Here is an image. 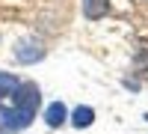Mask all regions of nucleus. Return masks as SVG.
Returning <instances> with one entry per match:
<instances>
[{
  "label": "nucleus",
  "mask_w": 148,
  "mask_h": 134,
  "mask_svg": "<svg viewBox=\"0 0 148 134\" xmlns=\"http://www.w3.org/2000/svg\"><path fill=\"white\" fill-rule=\"evenodd\" d=\"M145 119H148V113H145Z\"/></svg>",
  "instance_id": "6e6552de"
},
{
  "label": "nucleus",
  "mask_w": 148,
  "mask_h": 134,
  "mask_svg": "<svg viewBox=\"0 0 148 134\" xmlns=\"http://www.w3.org/2000/svg\"><path fill=\"white\" fill-rule=\"evenodd\" d=\"M107 9H110V0H83V15L89 18V21L104 18Z\"/></svg>",
  "instance_id": "20e7f679"
},
{
  "label": "nucleus",
  "mask_w": 148,
  "mask_h": 134,
  "mask_svg": "<svg viewBox=\"0 0 148 134\" xmlns=\"http://www.w3.org/2000/svg\"><path fill=\"white\" fill-rule=\"evenodd\" d=\"M95 122V110L92 107H77V110L71 113V125L74 128H89Z\"/></svg>",
  "instance_id": "39448f33"
},
{
  "label": "nucleus",
  "mask_w": 148,
  "mask_h": 134,
  "mask_svg": "<svg viewBox=\"0 0 148 134\" xmlns=\"http://www.w3.org/2000/svg\"><path fill=\"white\" fill-rule=\"evenodd\" d=\"M18 78L15 75H6V72H0V101H3L6 99V95H12V92H15L18 90Z\"/></svg>",
  "instance_id": "0eeeda50"
},
{
  "label": "nucleus",
  "mask_w": 148,
  "mask_h": 134,
  "mask_svg": "<svg viewBox=\"0 0 148 134\" xmlns=\"http://www.w3.org/2000/svg\"><path fill=\"white\" fill-rule=\"evenodd\" d=\"M42 104V92L36 83H18V90L12 92V110L6 113V131H21L30 125V119L36 116Z\"/></svg>",
  "instance_id": "f257e3e1"
},
{
  "label": "nucleus",
  "mask_w": 148,
  "mask_h": 134,
  "mask_svg": "<svg viewBox=\"0 0 148 134\" xmlns=\"http://www.w3.org/2000/svg\"><path fill=\"white\" fill-rule=\"evenodd\" d=\"M133 69H136V75L148 81V42L136 48V57H133Z\"/></svg>",
  "instance_id": "423d86ee"
},
{
  "label": "nucleus",
  "mask_w": 148,
  "mask_h": 134,
  "mask_svg": "<svg viewBox=\"0 0 148 134\" xmlns=\"http://www.w3.org/2000/svg\"><path fill=\"white\" fill-rule=\"evenodd\" d=\"M45 119H47V125L51 128H59L68 119V110H65V104L62 101H53V104H47V110H45Z\"/></svg>",
  "instance_id": "7ed1b4c3"
},
{
  "label": "nucleus",
  "mask_w": 148,
  "mask_h": 134,
  "mask_svg": "<svg viewBox=\"0 0 148 134\" xmlns=\"http://www.w3.org/2000/svg\"><path fill=\"white\" fill-rule=\"evenodd\" d=\"M0 128H3V125H0Z\"/></svg>",
  "instance_id": "1a4fd4ad"
},
{
  "label": "nucleus",
  "mask_w": 148,
  "mask_h": 134,
  "mask_svg": "<svg viewBox=\"0 0 148 134\" xmlns=\"http://www.w3.org/2000/svg\"><path fill=\"white\" fill-rule=\"evenodd\" d=\"M15 57L21 60V63H36V60L45 57V48H42V42L27 39V42H21V45L15 48Z\"/></svg>",
  "instance_id": "f03ea898"
}]
</instances>
